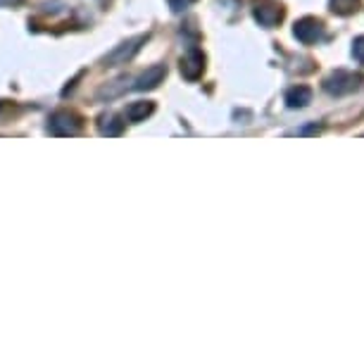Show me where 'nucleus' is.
I'll return each mask as SVG.
<instances>
[{
	"instance_id": "39448f33",
	"label": "nucleus",
	"mask_w": 364,
	"mask_h": 364,
	"mask_svg": "<svg viewBox=\"0 0 364 364\" xmlns=\"http://www.w3.org/2000/svg\"><path fill=\"white\" fill-rule=\"evenodd\" d=\"M321 36V22L314 17H305L295 24V38L302 41V43H317V38Z\"/></svg>"
},
{
	"instance_id": "f257e3e1",
	"label": "nucleus",
	"mask_w": 364,
	"mask_h": 364,
	"mask_svg": "<svg viewBox=\"0 0 364 364\" xmlns=\"http://www.w3.org/2000/svg\"><path fill=\"white\" fill-rule=\"evenodd\" d=\"M84 127L79 114L70 112V109H60V112H53L50 119H48V132L55 136H77Z\"/></svg>"
},
{
	"instance_id": "4468645a",
	"label": "nucleus",
	"mask_w": 364,
	"mask_h": 364,
	"mask_svg": "<svg viewBox=\"0 0 364 364\" xmlns=\"http://www.w3.org/2000/svg\"><path fill=\"white\" fill-rule=\"evenodd\" d=\"M191 3H196V0H169V5H171V10H174V12L186 10Z\"/></svg>"
},
{
	"instance_id": "ddd939ff",
	"label": "nucleus",
	"mask_w": 364,
	"mask_h": 364,
	"mask_svg": "<svg viewBox=\"0 0 364 364\" xmlns=\"http://www.w3.org/2000/svg\"><path fill=\"white\" fill-rule=\"evenodd\" d=\"M353 55L364 65V36H360V38H357L355 43H353Z\"/></svg>"
},
{
	"instance_id": "0eeeda50",
	"label": "nucleus",
	"mask_w": 364,
	"mask_h": 364,
	"mask_svg": "<svg viewBox=\"0 0 364 364\" xmlns=\"http://www.w3.org/2000/svg\"><path fill=\"white\" fill-rule=\"evenodd\" d=\"M164 74H167V67L164 65L150 67V70L143 72L139 79H134V91H150V88H155L164 79Z\"/></svg>"
},
{
	"instance_id": "20e7f679",
	"label": "nucleus",
	"mask_w": 364,
	"mask_h": 364,
	"mask_svg": "<svg viewBox=\"0 0 364 364\" xmlns=\"http://www.w3.org/2000/svg\"><path fill=\"white\" fill-rule=\"evenodd\" d=\"M360 81L362 77H357V74L353 72H336L331 74L326 81H324V88L328 93H333V95H343V93H350V91H355L357 86H360Z\"/></svg>"
},
{
	"instance_id": "423d86ee",
	"label": "nucleus",
	"mask_w": 364,
	"mask_h": 364,
	"mask_svg": "<svg viewBox=\"0 0 364 364\" xmlns=\"http://www.w3.org/2000/svg\"><path fill=\"white\" fill-rule=\"evenodd\" d=\"M203 67H205V58L198 48H191L186 58L181 60V74L186 77L188 81H196L198 77L203 74Z\"/></svg>"
},
{
	"instance_id": "f8f14e48",
	"label": "nucleus",
	"mask_w": 364,
	"mask_h": 364,
	"mask_svg": "<svg viewBox=\"0 0 364 364\" xmlns=\"http://www.w3.org/2000/svg\"><path fill=\"white\" fill-rule=\"evenodd\" d=\"M357 5H360V0H331V10L338 15H350L357 10Z\"/></svg>"
},
{
	"instance_id": "f03ea898",
	"label": "nucleus",
	"mask_w": 364,
	"mask_h": 364,
	"mask_svg": "<svg viewBox=\"0 0 364 364\" xmlns=\"http://www.w3.org/2000/svg\"><path fill=\"white\" fill-rule=\"evenodd\" d=\"M146 41H148V33H141V36H134V38L124 41V43H122V46H117L114 50L107 55V58H105V65H107V67L127 65L129 60H132L134 55L141 50V46L146 43Z\"/></svg>"
},
{
	"instance_id": "9b49d317",
	"label": "nucleus",
	"mask_w": 364,
	"mask_h": 364,
	"mask_svg": "<svg viewBox=\"0 0 364 364\" xmlns=\"http://www.w3.org/2000/svg\"><path fill=\"white\" fill-rule=\"evenodd\" d=\"M98 129L102 136H119L124 132V122H119V117H114V114H105V117H100Z\"/></svg>"
},
{
	"instance_id": "7ed1b4c3",
	"label": "nucleus",
	"mask_w": 364,
	"mask_h": 364,
	"mask_svg": "<svg viewBox=\"0 0 364 364\" xmlns=\"http://www.w3.org/2000/svg\"><path fill=\"white\" fill-rule=\"evenodd\" d=\"M252 15H255V19L262 26H277L281 17H284V10L274 0H255L252 3Z\"/></svg>"
},
{
	"instance_id": "1a4fd4ad",
	"label": "nucleus",
	"mask_w": 364,
	"mask_h": 364,
	"mask_svg": "<svg viewBox=\"0 0 364 364\" xmlns=\"http://www.w3.org/2000/svg\"><path fill=\"white\" fill-rule=\"evenodd\" d=\"M153 109H155V105L153 102H132V105L127 107V112H124V117L132 124H139V122H143L146 117H150L153 114Z\"/></svg>"
},
{
	"instance_id": "2eb2a0df",
	"label": "nucleus",
	"mask_w": 364,
	"mask_h": 364,
	"mask_svg": "<svg viewBox=\"0 0 364 364\" xmlns=\"http://www.w3.org/2000/svg\"><path fill=\"white\" fill-rule=\"evenodd\" d=\"M22 0H0V5H19Z\"/></svg>"
},
{
	"instance_id": "6e6552de",
	"label": "nucleus",
	"mask_w": 364,
	"mask_h": 364,
	"mask_svg": "<svg viewBox=\"0 0 364 364\" xmlns=\"http://www.w3.org/2000/svg\"><path fill=\"white\" fill-rule=\"evenodd\" d=\"M129 88H134V79H117V81H112V84L100 88L98 100H112V98H117V95L129 91Z\"/></svg>"
},
{
	"instance_id": "9d476101",
	"label": "nucleus",
	"mask_w": 364,
	"mask_h": 364,
	"mask_svg": "<svg viewBox=\"0 0 364 364\" xmlns=\"http://www.w3.org/2000/svg\"><path fill=\"white\" fill-rule=\"evenodd\" d=\"M312 98V91L307 86H298V88H291V91L286 93V102L288 107H305L307 102Z\"/></svg>"
}]
</instances>
